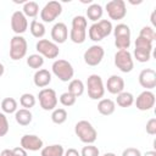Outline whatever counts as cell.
<instances>
[{
    "label": "cell",
    "mask_w": 156,
    "mask_h": 156,
    "mask_svg": "<svg viewBox=\"0 0 156 156\" xmlns=\"http://www.w3.org/2000/svg\"><path fill=\"white\" fill-rule=\"evenodd\" d=\"M88 21L84 16H74L72 20V28L69 30V39L74 44H83L87 39Z\"/></svg>",
    "instance_id": "6da1fadb"
},
{
    "label": "cell",
    "mask_w": 156,
    "mask_h": 156,
    "mask_svg": "<svg viewBox=\"0 0 156 156\" xmlns=\"http://www.w3.org/2000/svg\"><path fill=\"white\" fill-rule=\"evenodd\" d=\"M74 133L78 139L84 144H93L98 139V132L89 121H78L74 126Z\"/></svg>",
    "instance_id": "7a4b0ae2"
},
{
    "label": "cell",
    "mask_w": 156,
    "mask_h": 156,
    "mask_svg": "<svg viewBox=\"0 0 156 156\" xmlns=\"http://www.w3.org/2000/svg\"><path fill=\"white\" fill-rule=\"evenodd\" d=\"M112 30H113V26L110 20H100L89 27L88 35L90 40L100 41L104 38L108 37L112 33Z\"/></svg>",
    "instance_id": "3957f363"
},
{
    "label": "cell",
    "mask_w": 156,
    "mask_h": 156,
    "mask_svg": "<svg viewBox=\"0 0 156 156\" xmlns=\"http://www.w3.org/2000/svg\"><path fill=\"white\" fill-rule=\"evenodd\" d=\"M51 69H52V73L61 82H69L73 79L74 68L71 65V62H68L67 60H63V58L55 60L51 66Z\"/></svg>",
    "instance_id": "277c9868"
},
{
    "label": "cell",
    "mask_w": 156,
    "mask_h": 156,
    "mask_svg": "<svg viewBox=\"0 0 156 156\" xmlns=\"http://www.w3.org/2000/svg\"><path fill=\"white\" fill-rule=\"evenodd\" d=\"M88 96L91 100H101L105 95V85L99 74H90L87 79Z\"/></svg>",
    "instance_id": "5b68a950"
},
{
    "label": "cell",
    "mask_w": 156,
    "mask_h": 156,
    "mask_svg": "<svg viewBox=\"0 0 156 156\" xmlns=\"http://www.w3.org/2000/svg\"><path fill=\"white\" fill-rule=\"evenodd\" d=\"M28 50V43L24 37L15 35L10 40V57L13 61H18L23 58Z\"/></svg>",
    "instance_id": "8992f818"
},
{
    "label": "cell",
    "mask_w": 156,
    "mask_h": 156,
    "mask_svg": "<svg viewBox=\"0 0 156 156\" xmlns=\"http://www.w3.org/2000/svg\"><path fill=\"white\" fill-rule=\"evenodd\" d=\"M38 99H39V104L40 107L45 111H52L56 108L57 106V95L56 91L51 88H44L39 91L38 94Z\"/></svg>",
    "instance_id": "52a82bcc"
},
{
    "label": "cell",
    "mask_w": 156,
    "mask_h": 156,
    "mask_svg": "<svg viewBox=\"0 0 156 156\" xmlns=\"http://www.w3.org/2000/svg\"><path fill=\"white\" fill-rule=\"evenodd\" d=\"M62 13V5L58 1H49L45 4V6L40 10V18L45 23L54 22L60 15Z\"/></svg>",
    "instance_id": "ba28073f"
},
{
    "label": "cell",
    "mask_w": 156,
    "mask_h": 156,
    "mask_svg": "<svg viewBox=\"0 0 156 156\" xmlns=\"http://www.w3.org/2000/svg\"><path fill=\"white\" fill-rule=\"evenodd\" d=\"M115 66L123 73H129L134 68L133 56L128 50H118L115 54Z\"/></svg>",
    "instance_id": "9c48e42d"
},
{
    "label": "cell",
    "mask_w": 156,
    "mask_h": 156,
    "mask_svg": "<svg viewBox=\"0 0 156 156\" xmlns=\"http://www.w3.org/2000/svg\"><path fill=\"white\" fill-rule=\"evenodd\" d=\"M35 49L39 55L46 58H56L60 54L58 45L48 39H39L35 44Z\"/></svg>",
    "instance_id": "30bf717a"
},
{
    "label": "cell",
    "mask_w": 156,
    "mask_h": 156,
    "mask_svg": "<svg viewBox=\"0 0 156 156\" xmlns=\"http://www.w3.org/2000/svg\"><path fill=\"white\" fill-rule=\"evenodd\" d=\"M105 7L111 20L119 21V20H123L127 15V7L123 0H111L106 4Z\"/></svg>",
    "instance_id": "8fae6325"
},
{
    "label": "cell",
    "mask_w": 156,
    "mask_h": 156,
    "mask_svg": "<svg viewBox=\"0 0 156 156\" xmlns=\"http://www.w3.org/2000/svg\"><path fill=\"white\" fill-rule=\"evenodd\" d=\"M104 55H105V50L101 45H91L90 48H88L84 52V62L88 65V66H98L100 65V62L102 61L104 58Z\"/></svg>",
    "instance_id": "7c38bea8"
},
{
    "label": "cell",
    "mask_w": 156,
    "mask_h": 156,
    "mask_svg": "<svg viewBox=\"0 0 156 156\" xmlns=\"http://www.w3.org/2000/svg\"><path fill=\"white\" fill-rule=\"evenodd\" d=\"M11 29L16 35L23 34L28 29V20L22 11H15L11 16Z\"/></svg>",
    "instance_id": "4fadbf2b"
},
{
    "label": "cell",
    "mask_w": 156,
    "mask_h": 156,
    "mask_svg": "<svg viewBox=\"0 0 156 156\" xmlns=\"http://www.w3.org/2000/svg\"><path fill=\"white\" fill-rule=\"evenodd\" d=\"M155 94L151 91V90H144L143 93H140L138 96H136V100L134 101L135 102V106L138 110L140 111H149L154 107L155 105Z\"/></svg>",
    "instance_id": "5bb4252c"
},
{
    "label": "cell",
    "mask_w": 156,
    "mask_h": 156,
    "mask_svg": "<svg viewBox=\"0 0 156 156\" xmlns=\"http://www.w3.org/2000/svg\"><path fill=\"white\" fill-rule=\"evenodd\" d=\"M44 146L43 140L35 134H26L21 138V147L27 151H39Z\"/></svg>",
    "instance_id": "9a60e30c"
},
{
    "label": "cell",
    "mask_w": 156,
    "mask_h": 156,
    "mask_svg": "<svg viewBox=\"0 0 156 156\" xmlns=\"http://www.w3.org/2000/svg\"><path fill=\"white\" fill-rule=\"evenodd\" d=\"M139 84L145 90H151L156 87V72L152 68H145L139 73Z\"/></svg>",
    "instance_id": "2e32d148"
},
{
    "label": "cell",
    "mask_w": 156,
    "mask_h": 156,
    "mask_svg": "<svg viewBox=\"0 0 156 156\" xmlns=\"http://www.w3.org/2000/svg\"><path fill=\"white\" fill-rule=\"evenodd\" d=\"M51 39L55 44H63L68 39V28L63 22H57L51 28Z\"/></svg>",
    "instance_id": "e0dca14e"
},
{
    "label": "cell",
    "mask_w": 156,
    "mask_h": 156,
    "mask_svg": "<svg viewBox=\"0 0 156 156\" xmlns=\"http://www.w3.org/2000/svg\"><path fill=\"white\" fill-rule=\"evenodd\" d=\"M107 91L110 94H113V95H118L119 93L124 91V79L121 77V76H117V74H112L107 82H106V88Z\"/></svg>",
    "instance_id": "ac0fdd59"
},
{
    "label": "cell",
    "mask_w": 156,
    "mask_h": 156,
    "mask_svg": "<svg viewBox=\"0 0 156 156\" xmlns=\"http://www.w3.org/2000/svg\"><path fill=\"white\" fill-rule=\"evenodd\" d=\"M33 82H34L35 87L44 89L45 87H48L51 83V73L45 68H40L34 73Z\"/></svg>",
    "instance_id": "d6986e66"
},
{
    "label": "cell",
    "mask_w": 156,
    "mask_h": 156,
    "mask_svg": "<svg viewBox=\"0 0 156 156\" xmlns=\"http://www.w3.org/2000/svg\"><path fill=\"white\" fill-rule=\"evenodd\" d=\"M116 110V104L111 99H101L98 102V111L102 116H110L115 112Z\"/></svg>",
    "instance_id": "ffe728a7"
},
{
    "label": "cell",
    "mask_w": 156,
    "mask_h": 156,
    "mask_svg": "<svg viewBox=\"0 0 156 156\" xmlns=\"http://www.w3.org/2000/svg\"><path fill=\"white\" fill-rule=\"evenodd\" d=\"M102 13H104V10H102V6L100 4L91 2L87 9V17L90 21H93L94 23L98 22V20H100L102 17Z\"/></svg>",
    "instance_id": "44dd1931"
},
{
    "label": "cell",
    "mask_w": 156,
    "mask_h": 156,
    "mask_svg": "<svg viewBox=\"0 0 156 156\" xmlns=\"http://www.w3.org/2000/svg\"><path fill=\"white\" fill-rule=\"evenodd\" d=\"M15 119L20 126H28L33 119V115L27 108H20L15 112Z\"/></svg>",
    "instance_id": "7402d4cb"
},
{
    "label": "cell",
    "mask_w": 156,
    "mask_h": 156,
    "mask_svg": "<svg viewBox=\"0 0 156 156\" xmlns=\"http://www.w3.org/2000/svg\"><path fill=\"white\" fill-rule=\"evenodd\" d=\"M65 149L60 144H52L49 146H44L40 151L41 156H63Z\"/></svg>",
    "instance_id": "603a6c76"
},
{
    "label": "cell",
    "mask_w": 156,
    "mask_h": 156,
    "mask_svg": "<svg viewBox=\"0 0 156 156\" xmlns=\"http://www.w3.org/2000/svg\"><path fill=\"white\" fill-rule=\"evenodd\" d=\"M115 104H117L119 107H130L134 104V96L129 91H122L117 95Z\"/></svg>",
    "instance_id": "cb8c5ba5"
},
{
    "label": "cell",
    "mask_w": 156,
    "mask_h": 156,
    "mask_svg": "<svg viewBox=\"0 0 156 156\" xmlns=\"http://www.w3.org/2000/svg\"><path fill=\"white\" fill-rule=\"evenodd\" d=\"M84 83L80 80V79H72L69 80V84H68V93H71L72 95H74L76 98L83 95L84 93Z\"/></svg>",
    "instance_id": "d4e9b609"
},
{
    "label": "cell",
    "mask_w": 156,
    "mask_h": 156,
    "mask_svg": "<svg viewBox=\"0 0 156 156\" xmlns=\"http://www.w3.org/2000/svg\"><path fill=\"white\" fill-rule=\"evenodd\" d=\"M22 12L26 17H37L39 13V5L35 1H26L22 9Z\"/></svg>",
    "instance_id": "484cf974"
},
{
    "label": "cell",
    "mask_w": 156,
    "mask_h": 156,
    "mask_svg": "<svg viewBox=\"0 0 156 156\" xmlns=\"http://www.w3.org/2000/svg\"><path fill=\"white\" fill-rule=\"evenodd\" d=\"M29 30H30V33H32V35L34 37V38H43L44 35H45V26L41 23V22H39V21H37V20H32V22H30V26H29Z\"/></svg>",
    "instance_id": "4316f807"
},
{
    "label": "cell",
    "mask_w": 156,
    "mask_h": 156,
    "mask_svg": "<svg viewBox=\"0 0 156 156\" xmlns=\"http://www.w3.org/2000/svg\"><path fill=\"white\" fill-rule=\"evenodd\" d=\"M67 111L65 108H55L52 110V113H51V121L55 123V124H62L67 121Z\"/></svg>",
    "instance_id": "83f0119b"
},
{
    "label": "cell",
    "mask_w": 156,
    "mask_h": 156,
    "mask_svg": "<svg viewBox=\"0 0 156 156\" xmlns=\"http://www.w3.org/2000/svg\"><path fill=\"white\" fill-rule=\"evenodd\" d=\"M27 65L30 67V68H34V69H40L41 66L44 65V57L39 54H32L27 57Z\"/></svg>",
    "instance_id": "f1b7e54d"
},
{
    "label": "cell",
    "mask_w": 156,
    "mask_h": 156,
    "mask_svg": "<svg viewBox=\"0 0 156 156\" xmlns=\"http://www.w3.org/2000/svg\"><path fill=\"white\" fill-rule=\"evenodd\" d=\"M1 110L4 113H13L17 111V101L13 98H5L1 101Z\"/></svg>",
    "instance_id": "f546056e"
},
{
    "label": "cell",
    "mask_w": 156,
    "mask_h": 156,
    "mask_svg": "<svg viewBox=\"0 0 156 156\" xmlns=\"http://www.w3.org/2000/svg\"><path fill=\"white\" fill-rule=\"evenodd\" d=\"M37 102V99L33 94H29V93H24L21 95L20 98V104L23 108H27V110H30L32 107H34Z\"/></svg>",
    "instance_id": "4dcf8cb0"
},
{
    "label": "cell",
    "mask_w": 156,
    "mask_h": 156,
    "mask_svg": "<svg viewBox=\"0 0 156 156\" xmlns=\"http://www.w3.org/2000/svg\"><path fill=\"white\" fill-rule=\"evenodd\" d=\"M139 37L146 39V40H150L151 43H154L156 40V32L154 29V27H150V26H145L140 29V33H139Z\"/></svg>",
    "instance_id": "1f68e13d"
},
{
    "label": "cell",
    "mask_w": 156,
    "mask_h": 156,
    "mask_svg": "<svg viewBox=\"0 0 156 156\" xmlns=\"http://www.w3.org/2000/svg\"><path fill=\"white\" fill-rule=\"evenodd\" d=\"M134 57L138 62H147L151 58V51L144 50V49H134Z\"/></svg>",
    "instance_id": "d6a6232c"
},
{
    "label": "cell",
    "mask_w": 156,
    "mask_h": 156,
    "mask_svg": "<svg viewBox=\"0 0 156 156\" xmlns=\"http://www.w3.org/2000/svg\"><path fill=\"white\" fill-rule=\"evenodd\" d=\"M112 32L115 37H130V28L124 23L117 24Z\"/></svg>",
    "instance_id": "836d02e7"
},
{
    "label": "cell",
    "mask_w": 156,
    "mask_h": 156,
    "mask_svg": "<svg viewBox=\"0 0 156 156\" xmlns=\"http://www.w3.org/2000/svg\"><path fill=\"white\" fill-rule=\"evenodd\" d=\"M115 45L119 50H128L130 46V37H115Z\"/></svg>",
    "instance_id": "e575fe53"
},
{
    "label": "cell",
    "mask_w": 156,
    "mask_h": 156,
    "mask_svg": "<svg viewBox=\"0 0 156 156\" xmlns=\"http://www.w3.org/2000/svg\"><path fill=\"white\" fill-rule=\"evenodd\" d=\"M76 100H77V98H76L74 95H72L71 93H68V91L62 93V94L60 95V102H61L63 106H66V107L73 106V105L76 104Z\"/></svg>",
    "instance_id": "d590c367"
},
{
    "label": "cell",
    "mask_w": 156,
    "mask_h": 156,
    "mask_svg": "<svg viewBox=\"0 0 156 156\" xmlns=\"http://www.w3.org/2000/svg\"><path fill=\"white\" fill-rule=\"evenodd\" d=\"M99 155H100V150L98 149V146L93 144H88L80 151V156H99Z\"/></svg>",
    "instance_id": "8d00e7d4"
},
{
    "label": "cell",
    "mask_w": 156,
    "mask_h": 156,
    "mask_svg": "<svg viewBox=\"0 0 156 156\" xmlns=\"http://www.w3.org/2000/svg\"><path fill=\"white\" fill-rule=\"evenodd\" d=\"M135 49H144L147 51H152V43L141 37H138L135 39Z\"/></svg>",
    "instance_id": "74e56055"
},
{
    "label": "cell",
    "mask_w": 156,
    "mask_h": 156,
    "mask_svg": "<svg viewBox=\"0 0 156 156\" xmlns=\"http://www.w3.org/2000/svg\"><path fill=\"white\" fill-rule=\"evenodd\" d=\"M9 121L4 112H0V136H5L9 133Z\"/></svg>",
    "instance_id": "f35d334b"
},
{
    "label": "cell",
    "mask_w": 156,
    "mask_h": 156,
    "mask_svg": "<svg viewBox=\"0 0 156 156\" xmlns=\"http://www.w3.org/2000/svg\"><path fill=\"white\" fill-rule=\"evenodd\" d=\"M146 133L150 135L156 134V118H150L146 122Z\"/></svg>",
    "instance_id": "ab89813d"
},
{
    "label": "cell",
    "mask_w": 156,
    "mask_h": 156,
    "mask_svg": "<svg viewBox=\"0 0 156 156\" xmlns=\"http://www.w3.org/2000/svg\"><path fill=\"white\" fill-rule=\"evenodd\" d=\"M122 156H141V152L136 147H127L123 150Z\"/></svg>",
    "instance_id": "60d3db41"
},
{
    "label": "cell",
    "mask_w": 156,
    "mask_h": 156,
    "mask_svg": "<svg viewBox=\"0 0 156 156\" xmlns=\"http://www.w3.org/2000/svg\"><path fill=\"white\" fill-rule=\"evenodd\" d=\"M12 152H13V156H28V155H27V150H24V149L21 147V146L13 147V149H12Z\"/></svg>",
    "instance_id": "b9f144b4"
},
{
    "label": "cell",
    "mask_w": 156,
    "mask_h": 156,
    "mask_svg": "<svg viewBox=\"0 0 156 156\" xmlns=\"http://www.w3.org/2000/svg\"><path fill=\"white\" fill-rule=\"evenodd\" d=\"M63 156H80V152H78V150H76L73 147H69L68 150L65 151Z\"/></svg>",
    "instance_id": "7bdbcfd3"
},
{
    "label": "cell",
    "mask_w": 156,
    "mask_h": 156,
    "mask_svg": "<svg viewBox=\"0 0 156 156\" xmlns=\"http://www.w3.org/2000/svg\"><path fill=\"white\" fill-rule=\"evenodd\" d=\"M0 156H13L12 149H4V150L0 152Z\"/></svg>",
    "instance_id": "ee69618b"
},
{
    "label": "cell",
    "mask_w": 156,
    "mask_h": 156,
    "mask_svg": "<svg viewBox=\"0 0 156 156\" xmlns=\"http://www.w3.org/2000/svg\"><path fill=\"white\" fill-rule=\"evenodd\" d=\"M141 156H156V151H154V150H150V151H146L144 155H141Z\"/></svg>",
    "instance_id": "f6af8a7d"
},
{
    "label": "cell",
    "mask_w": 156,
    "mask_h": 156,
    "mask_svg": "<svg viewBox=\"0 0 156 156\" xmlns=\"http://www.w3.org/2000/svg\"><path fill=\"white\" fill-rule=\"evenodd\" d=\"M151 23H152V26H156V22H155V11L151 13Z\"/></svg>",
    "instance_id": "bcb514c9"
},
{
    "label": "cell",
    "mask_w": 156,
    "mask_h": 156,
    "mask_svg": "<svg viewBox=\"0 0 156 156\" xmlns=\"http://www.w3.org/2000/svg\"><path fill=\"white\" fill-rule=\"evenodd\" d=\"M4 72H5V67H4V65L0 62V77L4 74Z\"/></svg>",
    "instance_id": "7dc6e473"
},
{
    "label": "cell",
    "mask_w": 156,
    "mask_h": 156,
    "mask_svg": "<svg viewBox=\"0 0 156 156\" xmlns=\"http://www.w3.org/2000/svg\"><path fill=\"white\" fill-rule=\"evenodd\" d=\"M102 156H116L113 152H106V154H104Z\"/></svg>",
    "instance_id": "c3c4849f"
}]
</instances>
